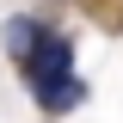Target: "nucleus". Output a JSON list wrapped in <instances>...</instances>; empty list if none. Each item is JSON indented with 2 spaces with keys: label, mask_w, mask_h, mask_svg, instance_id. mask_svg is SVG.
<instances>
[{
  "label": "nucleus",
  "mask_w": 123,
  "mask_h": 123,
  "mask_svg": "<svg viewBox=\"0 0 123 123\" xmlns=\"http://www.w3.org/2000/svg\"><path fill=\"white\" fill-rule=\"evenodd\" d=\"M18 68H25V86H31V98H37L43 117H68V111L86 105V80L74 74V37L43 31V43L31 49Z\"/></svg>",
  "instance_id": "obj_1"
},
{
  "label": "nucleus",
  "mask_w": 123,
  "mask_h": 123,
  "mask_svg": "<svg viewBox=\"0 0 123 123\" xmlns=\"http://www.w3.org/2000/svg\"><path fill=\"white\" fill-rule=\"evenodd\" d=\"M43 18H31V12H12V18H6V25H0V49H6V55H12V62H25L31 55V49H37V43H43Z\"/></svg>",
  "instance_id": "obj_2"
}]
</instances>
